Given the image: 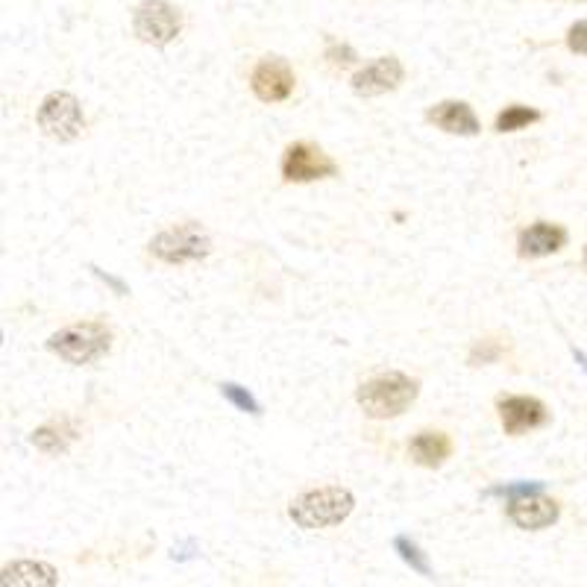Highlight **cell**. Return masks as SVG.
<instances>
[{"mask_svg": "<svg viewBox=\"0 0 587 587\" xmlns=\"http://www.w3.org/2000/svg\"><path fill=\"white\" fill-rule=\"evenodd\" d=\"M543 115L532 106H523V103H511L505 106L497 115V133H517V130H526L532 124H538Z\"/></svg>", "mask_w": 587, "mask_h": 587, "instance_id": "17", "label": "cell"}, {"mask_svg": "<svg viewBox=\"0 0 587 587\" xmlns=\"http://www.w3.org/2000/svg\"><path fill=\"white\" fill-rule=\"evenodd\" d=\"M221 394H224L232 406L241 408V411H247V414H259V411H262V406L256 403V397H253L247 388L235 385V382H224V385H221Z\"/></svg>", "mask_w": 587, "mask_h": 587, "instance_id": "20", "label": "cell"}, {"mask_svg": "<svg viewBox=\"0 0 587 587\" xmlns=\"http://www.w3.org/2000/svg\"><path fill=\"white\" fill-rule=\"evenodd\" d=\"M585 265H587V247H585Z\"/></svg>", "mask_w": 587, "mask_h": 587, "instance_id": "25", "label": "cell"}, {"mask_svg": "<svg viewBox=\"0 0 587 587\" xmlns=\"http://www.w3.org/2000/svg\"><path fill=\"white\" fill-rule=\"evenodd\" d=\"M505 511H508V520L517 529H526V532H541L546 526L558 523V517H561V505L555 499L543 497V494L526 499H511Z\"/></svg>", "mask_w": 587, "mask_h": 587, "instance_id": "11", "label": "cell"}, {"mask_svg": "<svg viewBox=\"0 0 587 587\" xmlns=\"http://www.w3.org/2000/svg\"><path fill=\"white\" fill-rule=\"evenodd\" d=\"M133 30L144 45H171L182 30V12L168 0H144L133 12Z\"/></svg>", "mask_w": 587, "mask_h": 587, "instance_id": "6", "label": "cell"}, {"mask_svg": "<svg viewBox=\"0 0 587 587\" xmlns=\"http://www.w3.org/2000/svg\"><path fill=\"white\" fill-rule=\"evenodd\" d=\"M39 127L47 138L53 141H77L86 130V115H83V106L80 100L71 94V91H50L42 106H39V115H36Z\"/></svg>", "mask_w": 587, "mask_h": 587, "instance_id": "5", "label": "cell"}, {"mask_svg": "<svg viewBox=\"0 0 587 587\" xmlns=\"http://www.w3.org/2000/svg\"><path fill=\"white\" fill-rule=\"evenodd\" d=\"M47 350L59 356L62 362L83 367V364L100 362L112 350V332L100 320H83L71 323L47 338Z\"/></svg>", "mask_w": 587, "mask_h": 587, "instance_id": "3", "label": "cell"}, {"mask_svg": "<svg viewBox=\"0 0 587 587\" xmlns=\"http://www.w3.org/2000/svg\"><path fill=\"white\" fill-rule=\"evenodd\" d=\"M150 253L165 262V265H188V262H200L212 253V238L209 232L194 221L162 229L153 241H150Z\"/></svg>", "mask_w": 587, "mask_h": 587, "instance_id": "4", "label": "cell"}, {"mask_svg": "<svg viewBox=\"0 0 587 587\" xmlns=\"http://www.w3.org/2000/svg\"><path fill=\"white\" fill-rule=\"evenodd\" d=\"M408 452L420 467H441L452 455V438L441 429H423L408 441Z\"/></svg>", "mask_w": 587, "mask_h": 587, "instance_id": "15", "label": "cell"}, {"mask_svg": "<svg viewBox=\"0 0 587 587\" xmlns=\"http://www.w3.org/2000/svg\"><path fill=\"white\" fill-rule=\"evenodd\" d=\"M567 47H570L573 53L587 56V21H576V24L567 30Z\"/></svg>", "mask_w": 587, "mask_h": 587, "instance_id": "23", "label": "cell"}, {"mask_svg": "<svg viewBox=\"0 0 587 587\" xmlns=\"http://www.w3.org/2000/svg\"><path fill=\"white\" fill-rule=\"evenodd\" d=\"M353 511H356V497L341 485H323L315 491H306L288 505V517L306 532L341 526Z\"/></svg>", "mask_w": 587, "mask_h": 587, "instance_id": "1", "label": "cell"}, {"mask_svg": "<svg viewBox=\"0 0 587 587\" xmlns=\"http://www.w3.org/2000/svg\"><path fill=\"white\" fill-rule=\"evenodd\" d=\"M74 438H77V426L68 417L53 420V423H47V426L33 432L36 450H42L45 455H62V452H68V447L74 444Z\"/></svg>", "mask_w": 587, "mask_h": 587, "instance_id": "16", "label": "cell"}, {"mask_svg": "<svg viewBox=\"0 0 587 587\" xmlns=\"http://www.w3.org/2000/svg\"><path fill=\"white\" fill-rule=\"evenodd\" d=\"M502 353H505V347L499 344L497 338H482V341L473 344L467 362L473 364V367H479V364H494L502 359Z\"/></svg>", "mask_w": 587, "mask_h": 587, "instance_id": "19", "label": "cell"}, {"mask_svg": "<svg viewBox=\"0 0 587 587\" xmlns=\"http://www.w3.org/2000/svg\"><path fill=\"white\" fill-rule=\"evenodd\" d=\"M335 174H338L335 159L326 156L317 144L297 141V144H288L282 153V180L285 182L329 180Z\"/></svg>", "mask_w": 587, "mask_h": 587, "instance_id": "7", "label": "cell"}, {"mask_svg": "<svg viewBox=\"0 0 587 587\" xmlns=\"http://www.w3.org/2000/svg\"><path fill=\"white\" fill-rule=\"evenodd\" d=\"M94 271V276H100L109 288H115V294H121V297H127L130 294V288L118 279V276H112V273H106V271H100V268H91Z\"/></svg>", "mask_w": 587, "mask_h": 587, "instance_id": "24", "label": "cell"}, {"mask_svg": "<svg viewBox=\"0 0 587 587\" xmlns=\"http://www.w3.org/2000/svg\"><path fill=\"white\" fill-rule=\"evenodd\" d=\"M567 247V229L549 221H535L526 226L517 238V256L520 259H543Z\"/></svg>", "mask_w": 587, "mask_h": 587, "instance_id": "13", "label": "cell"}, {"mask_svg": "<svg viewBox=\"0 0 587 587\" xmlns=\"http://www.w3.org/2000/svg\"><path fill=\"white\" fill-rule=\"evenodd\" d=\"M406 80V68L397 56H379L370 65H364L362 71L353 74L350 89L359 97H379L388 91H397Z\"/></svg>", "mask_w": 587, "mask_h": 587, "instance_id": "9", "label": "cell"}, {"mask_svg": "<svg viewBox=\"0 0 587 587\" xmlns=\"http://www.w3.org/2000/svg\"><path fill=\"white\" fill-rule=\"evenodd\" d=\"M59 573L47 561H12L0 573V587H56Z\"/></svg>", "mask_w": 587, "mask_h": 587, "instance_id": "14", "label": "cell"}, {"mask_svg": "<svg viewBox=\"0 0 587 587\" xmlns=\"http://www.w3.org/2000/svg\"><path fill=\"white\" fill-rule=\"evenodd\" d=\"M535 494H543L541 482H511V485H497V488L488 491V497H505L508 502L511 499L535 497Z\"/></svg>", "mask_w": 587, "mask_h": 587, "instance_id": "21", "label": "cell"}, {"mask_svg": "<svg viewBox=\"0 0 587 587\" xmlns=\"http://www.w3.org/2000/svg\"><path fill=\"white\" fill-rule=\"evenodd\" d=\"M356 59H359V53L350 45L332 42V45L326 47V62H329L332 68H350V65H356Z\"/></svg>", "mask_w": 587, "mask_h": 587, "instance_id": "22", "label": "cell"}, {"mask_svg": "<svg viewBox=\"0 0 587 587\" xmlns=\"http://www.w3.org/2000/svg\"><path fill=\"white\" fill-rule=\"evenodd\" d=\"M394 549L400 552V558L406 561V564L411 567V570H414V573H420V576H432V567H429L426 555L420 552V546H417V543L408 541L406 535L394 538Z\"/></svg>", "mask_w": 587, "mask_h": 587, "instance_id": "18", "label": "cell"}, {"mask_svg": "<svg viewBox=\"0 0 587 587\" xmlns=\"http://www.w3.org/2000/svg\"><path fill=\"white\" fill-rule=\"evenodd\" d=\"M294 83H297L294 68L285 59H279V56H265L253 68V74H250V89H253V94L262 103H282V100H288L291 91H294Z\"/></svg>", "mask_w": 587, "mask_h": 587, "instance_id": "8", "label": "cell"}, {"mask_svg": "<svg viewBox=\"0 0 587 587\" xmlns=\"http://www.w3.org/2000/svg\"><path fill=\"white\" fill-rule=\"evenodd\" d=\"M417 394H420V388L411 376L400 373V370H388V373L370 376L367 382L359 385L356 403L373 420H391V417H400L403 411H408V406L417 400Z\"/></svg>", "mask_w": 587, "mask_h": 587, "instance_id": "2", "label": "cell"}, {"mask_svg": "<svg viewBox=\"0 0 587 587\" xmlns=\"http://www.w3.org/2000/svg\"><path fill=\"white\" fill-rule=\"evenodd\" d=\"M426 121L435 124L438 130L450 133V136H479L482 124L473 112L470 103L464 100H441L426 112Z\"/></svg>", "mask_w": 587, "mask_h": 587, "instance_id": "12", "label": "cell"}, {"mask_svg": "<svg viewBox=\"0 0 587 587\" xmlns=\"http://www.w3.org/2000/svg\"><path fill=\"white\" fill-rule=\"evenodd\" d=\"M499 420H502L505 435L517 438V435H526V432L543 426L549 420V411H546V406L538 397L514 394V397H502L499 400Z\"/></svg>", "mask_w": 587, "mask_h": 587, "instance_id": "10", "label": "cell"}]
</instances>
